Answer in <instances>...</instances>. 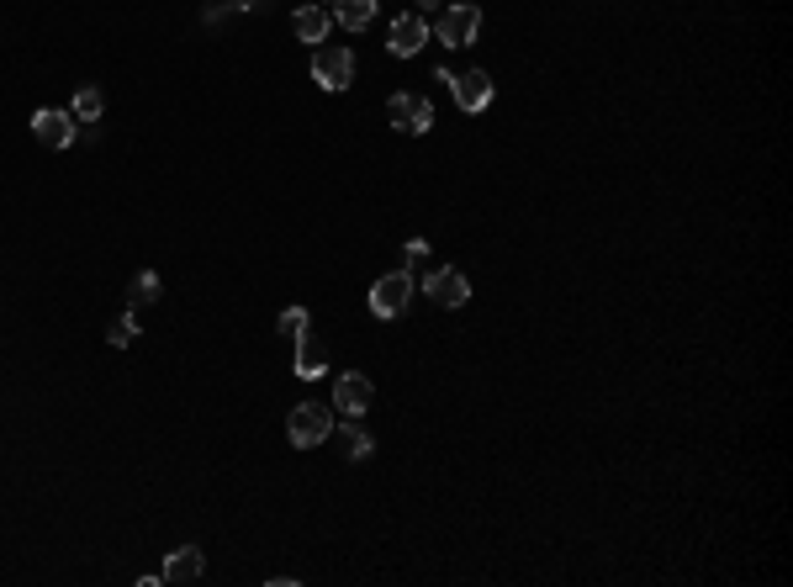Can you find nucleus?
I'll return each mask as SVG.
<instances>
[{"instance_id": "nucleus-1", "label": "nucleus", "mask_w": 793, "mask_h": 587, "mask_svg": "<svg viewBox=\"0 0 793 587\" xmlns=\"http://www.w3.org/2000/svg\"><path fill=\"white\" fill-rule=\"evenodd\" d=\"M328 434H334V408H323V402H302V408H291V418H286V439H291L297 450L323 445Z\"/></svg>"}, {"instance_id": "nucleus-2", "label": "nucleus", "mask_w": 793, "mask_h": 587, "mask_svg": "<svg viewBox=\"0 0 793 587\" xmlns=\"http://www.w3.org/2000/svg\"><path fill=\"white\" fill-rule=\"evenodd\" d=\"M312 80H318L323 90H349V80H355V53H349L344 43H323L318 53H312Z\"/></svg>"}, {"instance_id": "nucleus-3", "label": "nucleus", "mask_w": 793, "mask_h": 587, "mask_svg": "<svg viewBox=\"0 0 793 587\" xmlns=\"http://www.w3.org/2000/svg\"><path fill=\"white\" fill-rule=\"evenodd\" d=\"M386 122H392L397 133H429L434 106H429V96H418V90H397V96L386 101Z\"/></svg>"}, {"instance_id": "nucleus-4", "label": "nucleus", "mask_w": 793, "mask_h": 587, "mask_svg": "<svg viewBox=\"0 0 793 587\" xmlns=\"http://www.w3.org/2000/svg\"><path fill=\"white\" fill-rule=\"evenodd\" d=\"M408 302H413V275L408 270H392V275H381V281L371 286V313L376 318H402Z\"/></svg>"}, {"instance_id": "nucleus-5", "label": "nucleus", "mask_w": 793, "mask_h": 587, "mask_svg": "<svg viewBox=\"0 0 793 587\" xmlns=\"http://www.w3.org/2000/svg\"><path fill=\"white\" fill-rule=\"evenodd\" d=\"M476 32H482V6H450L445 16L434 22V38L445 43V48H466V43H476Z\"/></svg>"}, {"instance_id": "nucleus-6", "label": "nucleus", "mask_w": 793, "mask_h": 587, "mask_svg": "<svg viewBox=\"0 0 793 587\" xmlns=\"http://www.w3.org/2000/svg\"><path fill=\"white\" fill-rule=\"evenodd\" d=\"M423 291H429L439 307H460V302L471 297V281H466V275H460L455 265H439V270L423 275Z\"/></svg>"}, {"instance_id": "nucleus-7", "label": "nucleus", "mask_w": 793, "mask_h": 587, "mask_svg": "<svg viewBox=\"0 0 793 587\" xmlns=\"http://www.w3.org/2000/svg\"><path fill=\"white\" fill-rule=\"evenodd\" d=\"M371 397H376V392H371V376H365V371H344V376L334 381V402H339L344 418H360L365 408H371Z\"/></svg>"}, {"instance_id": "nucleus-8", "label": "nucleus", "mask_w": 793, "mask_h": 587, "mask_svg": "<svg viewBox=\"0 0 793 587\" xmlns=\"http://www.w3.org/2000/svg\"><path fill=\"white\" fill-rule=\"evenodd\" d=\"M429 43V22H423L418 11H408V16H397L392 22V32H386V48L397 53V59H413V53Z\"/></svg>"}, {"instance_id": "nucleus-9", "label": "nucleus", "mask_w": 793, "mask_h": 587, "mask_svg": "<svg viewBox=\"0 0 793 587\" xmlns=\"http://www.w3.org/2000/svg\"><path fill=\"white\" fill-rule=\"evenodd\" d=\"M450 90H455L460 112H487V101H492V75H487V69H466V75H450Z\"/></svg>"}, {"instance_id": "nucleus-10", "label": "nucleus", "mask_w": 793, "mask_h": 587, "mask_svg": "<svg viewBox=\"0 0 793 587\" xmlns=\"http://www.w3.org/2000/svg\"><path fill=\"white\" fill-rule=\"evenodd\" d=\"M32 133H38V143H48V149H69V143H75V112H38L32 117Z\"/></svg>"}, {"instance_id": "nucleus-11", "label": "nucleus", "mask_w": 793, "mask_h": 587, "mask_svg": "<svg viewBox=\"0 0 793 587\" xmlns=\"http://www.w3.org/2000/svg\"><path fill=\"white\" fill-rule=\"evenodd\" d=\"M201 572H207V561H201V550L196 545H180V550H170V561H164V582H196Z\"/></svg>"}, {"instance_id": "nucleus-12", "label": "nucleus", "mask_w": 793, "mask_h": 587, "mask_svg": "<svg viewBox=\"0 0 793 587\" xmlns=\"http://www.w3.org/2000/svg\"><path fill=\"white\" fill-rule=\"evenodd\" d=\"M328 16H334L344 32H365V27L376 22V0H334V6H328Z\"/></svg>"}, {"instance_id": "nucleus-13", "label": "nucleus", "mask_w": 793, "mask_h": 587, "mask_svg": "<svg viewBox=\"0 0 793 587\" xmlns=\"http://www.w3.org/2000/svg\"><path fill=\"white\" fill-rule=\"evenodd\" d=\"M323 371H328V350H323L318 339L302 334V339H297V381H318Z\"/></svg>"}, {"instance_id": "nucleus-14", "label": "nucleus", "mask_w": 793, "mask_h": 587, "mask_svg": "<svg viewBox=\"0 0 793 587\" xmlns=\"http://www.w3.org/2000/svg\"><path fill=\"white\" fill-rule=\"evenodd\" d=\"M291 27H297V38H302V43H323V38H328V27H334V16H328V6H302Z\"/></svg>"}, {"instance_id": "nucleus-15", "label": "nucleus", "mask_w": 793, "mask_h": 587, "mask_svg": "<svg viewBox=\"0 0 793 587\" xmlns=\"http://www.w3.org/2000/svg\"><path fill=\"white\" fill-rule=\"evenodd\" d=\"M159 291H164V281L154 270H143V275L127 281V307H149V302H159Z\"/></svg>"}, {"instance_id": "nucleus-16", "label": "nucleus", "mask_w": 793, "mask_h": 587, "mask_svg": "<svg viewBox=\"0 0 793 587\" xmlns=\"http://www.w3.org/2000/svg\"><path fill=\"white\" fill-rule=\"evenodd\" d=\"M96 117H101V85H80V90H75V122L90 127Z\"/></svg>"}, {"instance_id": "nucleus-17", "label": "nucleus", "mask_w": 793, "mask_h": 587, "mask_svg": "<svg viewBox=\"0 0 793 587\" xmlns=\"http://www.w3.org/2000/svg\"><path fill=\"white\" fill-rule=\"evenodd\" d=\"M138 339V323H133V307H127L122 318H112V328H106V344H117V350H127V344Z\"/></svg>"}, {"instance_id": "nucleus-18", "label": "nucleus", "mask_w": 793, "mask_h": 587, "mask_svg": "<svg viewBox=\"0 0 793 587\" xmlns=\"http://www.w3.org/2000/svg\"><path fill=\"white\" fill-rule=\"evenodd\" d=\"M339 434H344V450H349V461H365V455H371V434H365V429H355V424H339Z\"/></svg>"}, {"instance_id": "nucleus-19", "label": "nucleus", "mask_w": 793, "mask_h": 587, "mask_svg": "<svg viewBox=\"0 0 793 587\" xmlns=\"http://www.w3.org/2000/svg\"><path fill=\"white\" fill-rule=\"evenodd\" d=\"M307 323H312V313H307V307H286V313H281V323H275V328H281L286 339H302V334H307Z\"/></svg>"}, {"instance_id": "nucleus-20", "label": "nucleus", "mask_w": 793, "mask_h": 587, "mask_svg": "<svg viewBox=\"0 0 793 587\" xmlns=\"http://www.w3.org/2000/svg\"><path fill=\"white\" fill-rule=\"evenodd\" d=\"M423 254H429V244H423V238H408V249H402V270H413Z\"/></svg>"}, {"instance_id": "nucleus-21", "label": "nucleus", "mask_w": 793, "mask_h": 587, "mask_svg": "<svg viewBox=\"0 0 793 587\" xmlns=\"http://www.w3.org/2000/svg\"><path fill=\"white\" fill-rule=\"evenodd\" d=\"M275 0H238V11H270Z\"/></svg>"}, {"instance_id": "nucleus-22", "label": "nucleus", "mask_w": 793, "mask_h": 587, "mask_svg": "<svg viewBox=\"0 0 793 587\" xmlns=\"http://www.w3.org/2000/svg\"><path fill=\"white\" fill-rule=\"evenodd\" d=\"M434 6H439V0H418V16H423V11H434Z\"/></svg>"}]
</instances>
